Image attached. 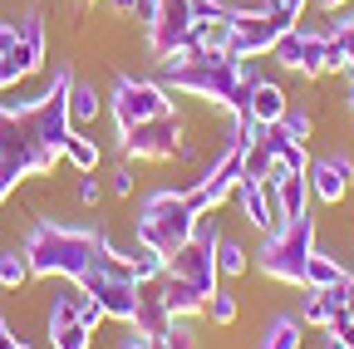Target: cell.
Returning <instances> with one entry per match:
<instances>
[{
  "mask_svg": "<svg viewBox=\"0 0 354 349\" xmlns=\"http://www.w3.org/2000/svg\"><path fill=\"white\" fill-rule=\"evenodd\" d=\"M118 349H153V344H148V339H143V334H128V339H123V344H118Z\"/></svg>",
  "mask_w": 354,
  "mask_h": 349,
  "instance_id": "obj_37",
  "label": "cell"
},
{
  "mask_svg": "<svg viewBox=\"0 0 354 349\" xmlns=\"http://www.w3.org/2000/svg\"><path fill=\"white\" fill-rule=\"evenodd\" d=\"M99 143L94 138H88L84 133V128H74V133H69V143H64V162L74 167V172H99Z\"/></svg>",
  "mask_w": 354,
  "mask_h": 349,
  "instance_id": "obj_21",
  "label": "cell"
},
{
  "mask_svg": "<svg viewBox=\"0 0 354 349\" xmlns=\"http://www.w3.org/2000/svg\"><path fill=\"white\" fill-rule=\"evenodd\" d=\"M167 113H177L167 84L138 79V74H118L113 79V89H109V118L118 128V138L133 133L138 123H153V118H167Z\"/></svg>",
  "mask_w": 354,
  "mask_h": 349,
  "instance_id": "obj_6",
  "label": "cell"
},
{
  "mask_svg": "<svg viewBox=\"0 0 354 349\" xmlns=\"http://www.w3.org/2000/svg\"><path fill=\"white\" fill-rule=\"evenodd\" d=\"M69 89H74V74L59 69L50 74V84L35 104H10V109L0 104V192L6 197L25 178H44L64 158V143L74 133Z\"/></svg>",
  "mask_w": 354,
  "mask_h": 349,
  "instance_id": "obj_1",
  "label": "cell"
},
{
  "mask_svg": "<svg viewBox=\"0 0 354 349\" xmlns=\"http://www.w3.org/2000/svg\"><path fill=\"white\" fill-rule=\"evenodd\" d=\"M216 271L221 276H246V246L232 241V236H221L216 241Z\"/></svg>",
  "mask_w": 354,
  "mask_h": 349,
  "instance_id": "obj_26",
  "label": "cell"
},
{
  "mask_svg": "<svg viewBox=\"0 0 354 349\" xmlns=\"http://www.w3.org/2000/svg\"><path fill=\"white\" fill-rule=\"evenodd\" d=\"M30 276H35V271H30L25 246H6V251H0V285H6V290H20Z\"/></svg>",
  "mask_w": 354,
  "mask_h": 349,
  "instance_id": "obj_24",
  "label": "cell"
},
{
  "mask_svg": "<svg viewBox=\"0 0 354 349\" xmlns=\"http://www.w3.org/2000/svg\"><path fill=\"white\" fill-rule=\"evenodd\" d=\"M339 276H344V266H339L335 256H325V251L315 246V256L305 261V285H310V290H330Z\"/></svg>",
  "mask_w": 354,
  "mask_h": 349,
  "instance_id": "obj_23",
  "label": "cell"
},
{
  "mask_svg": "<svg viewBox=\"0 0 354 349\" xmlns=\"http://www.w3.org/2000/svg\"><path fill=\"white\" fill-rule=\"evenodd\" d=\"M202 315H207L212 325H236V295L216 285V290L207 295V305H202Z\"/></svg>",
  "mask_w": 354,
  "mask_h": 349,
  "instance_id": "obj_27",
  "label": "cell"
},
{
  "mask_svg": "<svg viewBox=\"0 0 354 349\" xmlns=\"http://www.w3.org/2000/svg\"><path fill=\"white\" fill-rule=\"evenodd\" d=\"M349 113H354V84H349Z\"/></svg>",
  "mask_w": 354,
  "mask_h": 349,
  "instance_id": "obj_39",
  "label": "cell"
},
{
  "mask_svg": "<svg viewBox=\"0 0 354 349\" xmlns=\"http://www.w3.org/2000/svg\"><path fill=\"white\" fill-rule=\"evenodd\" d=\"M0 202H6V192H0Z\"/></svg>",
  "mask_w": 354,
  "mask_h": 349,
  "instance_id": "obj_41",
  "label": "cell"
},
{
  "mask_svg": "<svg viewBox=\"0 0 354 349\" xmlns=\"http://www.w3.org/2000/svg\"><path fill=\"white\" fill-rule=\"evenodd\" d=\"M266 74L256 69V59H232L227 50H187V55H172L162 59V79L172 94H187V99H202V104H216L227 109L232 118H246L251 109V89Z\"/></svg>",
  "mask_w": 354,
  "mask_h": 349,
  "instance_id": "obj_2",
  "label": "cell"
},
{
  "mask_svg": "<svg viewBox=\"0 0 354 349\" xmlns=\"http://www.w3.org/2000/svg\"><path fill=\"white\" fill-rule=\"evenodd\" d=\"M295 25V15L281 6L271 10H261V15H232V35H227V55L232 59H261V55H271L276 50V39Z\"/></svg>",
  "mask_w": 354,
  "mask_h": 349,
  "instance_id": "obj_10",
  "label": "cell"
},
{
  "mask_svg": "<svg viewBox=\"0 0 354 349\" xmlns=\"http://www.w3.org/2000/svg\"><path fill=\"white\" fill-rule=\"evenodd\" d=\"M330 344H354V305H335L330 320H325Z\"/></svg>",
  "mask_w": 354,
  "mask_h": 349,
  "instance_id": "obj_29",
  "label": "cell"
},
{
  "mask_svg": "<svg viewBox=\"0 0 354 349\" xmlns=\"http://www.w3.org/2000/svg\"><path fill=\"white\" fill-rule=\"evenodd\" d=\"M271 59H276L281 69L300 74V79L330 74V30H300V25H290V30L276 39Z\"/></svg>",
  "mask_w": 354,
  "mask_h": 349,
  "instance_id": "obj_11",
  "label": "cell"
},
{
  "mask_svg": "<svg viewBox=\"0 0 354 349\" xmlns=\"http://www.w3.org/2000/svg\"><path fill=\"white\" fill-rule=\"evenodd\" d=\"M325 295H330V305H354V276L344 271V276H339V281H335Z\"/></svg>",
  "mask_w": 354,
  "mask_h": 349,
  "instance_id": "obj_33",
  "label": "cell"
},
{
  "mask_svg": "<svg viewBox=\"0 0 354 349\" xmlns=\"http://www.w3.org/2000/svg\"><path fill=\"white\" fill-rule=\"evenodd\" d=\"M177 320H172V310L162 305V290H158V281H148L143 290H138V315H133V334H143L148 344H158V339H167V330H172Z\"/></svg>",
  "mask_w": 354,
  "mask_h": 349,
  "instance_id": "obj_15",
  "label": "cell"
},
{
  "mask_svg": "<svg viewBox=\"0 0 354 349\" xmlns=\"http://www.w3.org/2000/svg\"><path fill=\"white\" fill-rule=\"evenodd\" d=\"M158 290H162V305L172 310V320H187V315H197L202 305H207V295H202V290H192L187 281H177V276H167V271H162Z\"/></svg>",
  "mask_w": 354,
  "mask_h": 349,
  "instance_id": "obj_18",
  "label": "cell"
},
{
  "mask_svg": "<svg viewBox=\"0 0 354 349\" xmlns=\"http://www.w3.org/2000/svg\"><path fill=\"white\" fill-rule=\"evenodd\" d=\"M232 197L241 202V216H246L256 232L271 236V232L281 227V207H276V187H271V182H261V178H241Z\"/></svg>",
  "mask_w": 354,
  "mask_h": 349,
  "instance_id": "obj_14",
  "label": "cell"
},
{
  "mask_svg": "<svg viewBox=\"0 0 354 349\" xmlns=\"http://www.w3.org/2000/svg\"><path fill=\"white\" fill-rule=\"evenodd\" d=\"M197 222H202V216L187 207L183 192H153V197H143L138 216H133V241H143V246L172 256L177 246L192 241Z\"/></svg>",
  "mask_w": 354,
  "mask_h": 349,
  "instance_id": "obj_4",
  "label": "cell"
},
{
  "mask_svg": "<svg viewBox=\"0 0 354 349\" xmlns=\"http://www.w3.org/2000/svg\"><path fill=\"white\" fill-rule=\"evenodd\" d=\"M79 320H84V330H99L109 315H104V305H99L94 295H84V300H79Z\"/></svg>",
  "mask_w": 354,
  "mask_h": 349,
  "instance_id": "obj_31",
  "label": "cell"
},
{
  "mask_svg": "<svg viewBox=\"0 0 354 349\" xmlns=\"http://www.w3.org/2000/svg\"><path fill=\"white\" fill-rule=\"evenodd\" d=\"M271 187H276V207H281V222H300V216H310L305 207H310V182H305V172H276L271 178Z\"/></svg>",
  "mask_w": 354,
  "mask_h": 349,
  "instance_id": "obj_16",
  "label": "cell"
},
{
  "mask_svg": "<svg viewBox=\"0 0 354 349\" xmlns=\"http://www.w3.org/2000/svg\"><path fill=\"white\" fill-rule=\"evenodd\" d=\"M286 109H290L286 89H281L276 79H261L256 89H251V109H246V118H256V123H266V128H276V123L286 118Z\"/></svg>",
  "mask_w": 354,
  "mask_h": 349,
  "instance_id": "obj_17",
  "label": "cell"
},
{
  "mask_svg": "<svg viewBox=\"0 0 354 349\" xmlns=\"http://www.w3.org/2000/svg\"><path fill=\"white\" fill-rule=\"evenodd\" d=\"M300 290H305V300H300V325H320V330H325V320H330V310H335L330 295H325V290H310V285H300Z\"/></svg>",
  "mask_w": 354,
  "mask_h": 349,
  "instance_id": "obj_28",
  "label": "cell"
},
{
  "mask_svg": "<svg viewBox=\"0 0 354 349\" xmlns=\"http://www.w3.org/2000/svg\"><path fill=\"white\" fill-rule=\"evenodd\" d=\"M305 182H310V197L325 202V207L344 202V197H349V187H354V158H349V153H325V158H310Z\"/></svg>",
  "mask_w": 354,
  "mask_h": 349,
  "instance_id": "obj_13",
  "label": "cell"
},
{
  "mask_svg": "<svg viewBox=\"0 0 354 349\" xmlns=\"http://www.w3.org/2000/svg\"><path fill=\"white\" fill-rule=\"evenodd\" d=\"M315 256V222L300 216V222H281L266 246L256 251V271L271 276L281 285H305V261Z\"/></svg>",
  "mask_w": 354,
  "mask_h": 349,
  "instance_id": "obj_5",
  "label": "cell"
},
{
  "mask_svg": "<svg viewBox=\"0 0 354 349\" xmlns=\"http://www.w3.org/2000/svg\"><path fill=\"white\" fill-rule=\"evenodd\" d=\"M315 6H320L325 15H339V10H349V6H354V0H315Z\"/></svg>",
  "mask_w": 354,
  "mask_h": 349,
  "instance_id": "obj_36",
  "label": "cell"
},
{
  "mask_svg": "<svg viewBox=\"0 0 354 349\" xmlns=\"http://www.w3.org/2000/svg\"><path fill=\"white\" fill-rule=\"evenodd\" d=\"M330 349H354V344H330Z\"/></svg>",
  "mask_w": 354,
  "mask_h": 349,
  "instance_id": "obj_40",
  "label": "cell"
},
{
  "mask_svg": "<svg viewBox=\"0 0 354 349\" xmlns=\"http://www.w3.org/2000/svg\"><path fill=\"white\" fill-rule=\"evenodd\" d=\"M216 241H221V227H216V216L207 211L202 222H197V232H192V241L187 246H177L172 256H167V276H177V281H187L192 290H202V295H212L216 290Z\"/></svg>",
  "mask_w": 354,
  "mask_h": 349,
  "instance_id": "obj_7",
  "label": "cell"
},
{
  "mask_svg": "<svg viewBox=\"0 0 354 349\" xmlns=\"http://www.w3.org/2000/svg\"><path fill=\"white\" fill-rule=\"evenodd\" d=\"M128 266H133V276H138V285H148V281H162V271H167V256H162V251H153V246H143V241H133V251H128Z\"/></svg>",
  "mask_w": 354,
  "mask_h": 349,
  "instance_id": "obj_22",
  "label": "cell"
},
{
  "mask_svg": "<svg viewBox=\"0 0 354 349\" xmlns=\"http://www.w3.org/2000/svg\"><path fill=\"white\" fill-rule=\"evenodd\" d=\"M109 187H113V197H133V172L128 167H113L109 172Z\"/></svg>",
  "mask_w": 354,
  "mask_h": 349,
  "instance_id": "obj_34",
  "label": "cell"
},
{
  "mask_svg": "<svg viewBox=\"0 0 354 349\" xmlns=\"http://www.w3.org/2000/svg\"><path fill=\"white\" fill-rule=\"evenodd\" d=\"M281 6H286V10H290V15L300 20V15H305V6H310V0H281Z\"/></svg>",
  "mask_w": 354,
  "mask_h": 349,
  "instance_id": "obj_38",
  "label": "cell"
},
{
  "mask_svg": "<svg viewBox=\"0 0 354 349\" xmlns=\"http://www.w3.org/2000/svg\"><path fill=\"white\" fill-rule=\"evenodd\" d=\"M104 109H109V99H99L94 84H79L74 79V89H69V123L74 128H88V123H99Z\"/></svg>",
  "mask_w": 354,
  "mask_h": 349,
  "instance_id": "obj_19",
  "label": "cell"
},
{
  "mask_svg": "<svg viewBox=\"0 0 354 349\" xmlns=\"http://www.w3.org/2000/svg\"><path fill=\"white\" fill-rule=\"evenodd\" d=\"M241 162H246V143H227V148H221L207 167H202V178L183 192L187 197V207L197 211V216H207V211H216L221 202H227L232 192H236V182H241Z\"/></svg>",
  "mask_w": 354,
  "mask_h": 349,
  "instance_id": "obj_9",
  "label": "cell"
},
{
  "mask_svg": "<svg viewBox=\"0 0 354 349\" xmlns=\"http://www.w3.org/2000/svg\"><path fill=\"white\" fill-rule=\"evenodd\" d=\"M0 349H30L25 339H15V330H10V320L0 315Z\"/></svg>",
  "mask_w": 354,
  "mask_h": 349,
  "instance_id": "obj_35",
  "label": "cell"
},
{
  "mask_svg": "<svg viewBox=\"0 0 354 349\" xmlns=\"http://www.w3.org/2000/svg\"><path fill=\"white\" fill-rule=\"evenodd\" d=\"M79 202L84 207H99V197H104V182H99V172H79Z\"/></svg>",
  "mask_w": 354,
  "mask_h": 349,
  "instance_id": "obj_32",
  "label": "cell"
},
{
  "mask_svg": "<svg viewBox=\"0 0 354 349\" xmlns=\"http://www.w3.org/2000/svg\"><path fill=\"white\" fill-rule=\"evenodd\" d=\"M300 339H305L300 315H276L266 334H256V349H300Z\"/></svg>",
  "mask_w": 354,
  "mask_h": 349,
  "instance_id": "obj_20",
  "label": "cell"
},
{
  "mask_svg": "<svg viewBox=\"0 0 354 349\" xmlns=\"http://www.w3.org/2000/svg\"><path fill=\"white\" fill-rule=\"evenodd\" d=\"M118 246L99 232V227H69V222H35L25 232V256L35 276H64L74 285H84L88 276H99L109 266V256Z\"/></svg>",
  "mask_w": 354,
  "mask_h": 349,
  "instance_id": "obj_3",
  "label": "cell"
},
{
  "mask_svg": "<svg viewBox=\"0 0 354 349\" xmlns=\"http://www.w3.org/2000/svg\"><path fill=\"white\" fill-rule=\"evenodd\" d=\"M183 113H167V118H153V123H138L133 133H123V158H143V162H167L183 148Z\"/></svg>",
  "mask_w": 354,
  "mask_h": 349,
  "instance_id": "obj_12",
  "label": "cell"
},
{
  "mask_svg": "<svg viewBox=\"0 0 354 349\" xmlns=\"http://www.w3.org/2000/svg\"><path fill=\"white\" fill-rule=\"evenodd\" d=\"M330 39H335V50H339L344 69H349V84H354V6L335 15V25H330Z\"/></svg>",
  "mask_w": 354,
  "mask_h": 349,
  "instance_id": "obj_25",
  "label": "cell"
},
{
  "mask_svg": "<svg viewBox=\"0 0 354 349\" xmlns=\"http://www.w3.org/2000/svg\"><path fill=\"white\" fill-rule=\"evenodd\" d=\"M143 30H148V50H153L158 64L172 59V55L197 50V10H192V0H158V10H153V20Z\"/></svg>",
  "mask_w": 354,
  "mask_h": 349,
  "instance_id": "obj_8",
  "label": "cell"
},
{
  "mask_svg": "<svg viewBox=\"0 0 354 349\" xmlns=\"http://www.w3.org/2000/svg\"><path fill=\"white\" fill-rule=\"evenodd\" d=\"M276 128H281L290 143H305V138H310V113H305V109H286V118H281Z\"/></svg>",
  "mask_w": 354,
  "mask_h": 349,
  "instance_id": "obj_30",
  "label": "cell"
}]
</instances>
